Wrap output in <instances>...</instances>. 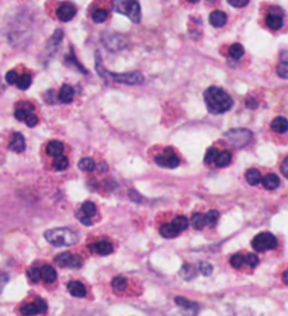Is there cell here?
I'll use <instances>...</instances> for the list:
<instances>
[{
	"label": "cell",
	"instance_id": "obj_53",
	"mask_svg": "<svg viewBox=\"0 0 288 316\" xmlns=\"http://www.w3.org/2000/svg\"><path fill=\"white\" fill-rule=\"evenodd\" d=\"M208 1H215V0H208Z\"/></svg>",
	"mask_w": 288,
	"mask_h": 316
},
{
	"label": "cell",
	"instance_id": "obj_19",
	"mask_svg": "<svg viewBox=\"0 0 288 316\" xmlns=\"http://www.w3.org/2000/svg\"><path fill=\"white\" fill-rule=\"evenodd\" d=\"M73 96H75V90H73L72 86L63 85L62 87H60L59 94H58V98H59L60 103H63V104H69V103H72Z\"/></svg>",
	"mask_w": 288,
	"mask_h": 316
},
{
	"label": "cell",
	"instance_id": "obj_28",
	"mask_svg": "<svg viewBox=\"0 0 288 316\" xmlns=\"http://www.w3.org/2000/svg\"><path fill=\"white\" fill-rule=\"evenodd\" d=\"M230 159H232V156H230V153H229L228 150L219 152L215 159V165L218 167H227L229 163H230Z\"/></svg>",
	"mask_w": 288,
	"mask_h": 316
},
{
	"label": "cell",
	"instance_id": "obj_50",
	"mask_svg": "<svg viewBox=\"0 0 288 316\" xmlns=\"http://www.w3.org/2000/svg\"><path fill=\"white\" fill-rule=\"evenodd\" d=\"M7 280H9V277H7L6 274H1V276H0V284H1V285H4V284L7 282Z\"/></svg>",
	"mask_w": 288,
	"mask_h": 316
},
{
	"label": "cell",
	"instance_id": "obj_13",
	"mask_svg": "<svg viewBox=\"0 0 288 316\" xmlns=\"http://www.w3.org/2000/svg\"><path fill=\"white\" fill-rule=\"evenodd\" d=\"M76 14V7L73 6L72 3H62L58 10H57V16L60 21L66 23V21H71Z\"/></svg>",
	"mask_w": 288,
	"mask_h": 316
},
{
	"label": "cell",
	"instance_id": "obj_12",
	"mask_svg": "<svg viewBox=\"0 0 288 316\" xmlns=\"http://www.w3.org/2000/svg\"><path fill=\"white\" fill-rule=\"evenodd\" d=\"M44 312H47V302L41 298H37L34 302L24 304L20 308L21 315H38V314H44Z\"/></svg>",
	"mask_w": 288,
	"mask_h": 316
},
{
	"label": "cell",
	"instance_id": "obj_16",
	"mask_svg": "<svg viewBox=\"0 0 288 316\" xmlns=\"http://www.w3.org/2000/svg\"><path fill=\"white\" fill-rule=\"evenodd\" d=\"M66 287H68V291H69V294L72 297H76V298H83V297H86V292H87L86 291V287L80 281H69Z\"/></svg>",
	"mask_w": 288,
	"mask_h": 316
},
{
	"label": "cell",
	"instance_id": "obj_10",
	"mask_svg": "<svg viewBox=\"0 0 288 316\" xmlns=\"http://www.w3.org/2000/svg\"><path fill=\"white\" fill-rule=\"evenodd\" d=\"M55 263L59 266V267H71V268H79L82 267V259L79 256L71 255L69 252H63L59 255L55 256Z\"/></svg>",
	"mask_w": 288,
	"mask_h": 316
},
{
	"label": "cell",
	"instance_id": "obj_34",
	"mask_svg": "<svg viewBox=\"0 0 288 316\" xmlns=\"http://www.w3.org/2000/svg\"><path fill=\"white\" fill-rule=\"evenodd\" d=\"M228 52L229 56H230L232 59H240V58L243 56V54H245V49H243V47H242L240 44H233V45H230Z\"/></svg>",
	"mask_w": 288,
	"mask_h": 316
},
{
	"label": "cell",
	"instance_id": "obj_48",
	"mask_svg": "<svg viewBox=\"0 0 288 316\" xmlns=\"http://www.w3.org/2000/svg\"><path fill=\"white\" fill-rule=\"evenodd\" d=\"M281 173L288 179V156L284 159V162L281 163Z\"/></svg>",
	"mask_w": 288,
	"mask_h": 316
},
{
	"label": "cell",
	"instance_id": "obj_46",
	"mask_svg": "<svg viewBox=\"0 0 288 316\" xmlns=\"http://www.w3.org/2000/svg\"><path fill=\"white\" fill-rule=\"evenodd\" d=\"M17 80H19V74H17L16 71H9V72L6 73V82L9 85H16Z\"/></svg>",
	"mask_w": 288,
	"mask_h": 316
},
{
	"label": "cell",
	"instance_id": "obj_41",
	"mask_svg": "<svg viewBox=\"0 0 288 316\" xmlns=\"http://www.w3.org/2000/svg\"><path fill=\"white\" fill-rule=\"evenodd\" d=\"M218 218H219L218 211H210V212L205 214V219H207V225L208 226H215V223L218 222Z\"/></svg>",
	"mask_w": 288,
	"mask_h": 316
},
{
	"label": "cell",
	"instance_id": "obj_31",
	"mask_svg": "<svg viewBox=\"0 0 288 316\" xmlns=\"http://www.w3.org/2000/svg\"><path fill=\"white\" fill-rule=\"evenodd\" d=\"M31 83H33V77H31V74H30V73H24V74L19 76V80H17L16 85L19 86L20 90H27V89L31 86Z\"/></svg>",
	"mask_w": 288,
	"mask_h": 316
},
{
	"label": "cell",
	"instance_id": "obj_17",
	"mask_svg": "<svg viewBox=\"0 0 288 316\" xmlns=\"http://www.w3.org/2000/svg\"><path fill=\"white\" fill-rule=\"evenodd\" d=\"M89 250L100 256H108L113 252V244L110 243V242L103 241V242H98V243L90 244V246H89Z\"/></svg>",
	"mask_w": 288,
	"mask_h": 316
},
{
	"label": "cell",
	"instance_id": "obj_6",
	"mask_svg": "<svg viewBox=\"0 0 288 316\" xmlns=\"http://www.w3.org/2000/svg\"><path fill=\"white\" fill-rule=\"evenodd\" d=\"M252 247L256 252L273 250V249L277 247V238L273 233H269V232L259 233L257 236H254V239L252 241Z\"/></svg>",
	"mask_w": 288,
	"mask_h": 316
},
{
	"label": "cell",
	"instance_id": "obj_14",
	"mask_svg": "<svg viewBox=\"0 0 288 316\" xmlns=\"http://www.w3.org/2000/svg\"><path fill=\"white\" fill-rule=\"evenodd\" d=\"M9 149L13 150V152H16V153H21V152H24L25 150L24 136L20 134V132L13 134L12 139H10V142H9Z\"/></svg>",
	"mask_w": 288,
	"mask_h": 316
},
{
	"label": "cell",
	"instance_id": "obj_25",
	"mask_svg": "<svg viewBox=\"0 0 288 316\" xmlns=\"http://www.w3.org/2000/svg\"><path fill=\"white\" fill-rule=\"evenodd\" d=\"M192 225L194 229H197V231H201V229H204L205 226H207V219H205V214H200V212H197V214H194L192 217Z\"/></svg>",
	"mask_w": 288,
	"mask_h": 316
},
{
	"label": "cell",
	"instance_id": "obj_35",
	"mask_svg": "<svg viewBox=\"0 0 288 316\" xmlns=\"http://www.w3.org/2000/svg\"><path fill=\"white\" fill-rule=\"evenodd\" d=\"M111 287H113V290L115 292L124 291L127 288V280L124 277L118 276V277H115L114 280L111 281Z\"/></svg>",
	"mask_w": 288,
	"mask_h": 316
},
{
	"label": "cell",
	"instance_id": "obj_20",
	"mask_svg": "<svg viewBox=\"0 0 288 316\" xmlns=\"http://www.w3.org/2000/svg\"><path fill=\"white\" fill-rule=\"evenodd\" d=\"M270 127L277 134H286L288 131V120L284 117H277L271 121Z\"/></svg>",
	"mask_w": 288,
	"mask_h": 316
},
{
	"label": "cell",
	"instance_id": "obj_32",
	"mask_svg": "<svg viewBox=\"0 0 288 316\" xmlns=\"http://www.w3.org/2000/svg\"><path fill=\"white\" fill-rule=\"evenodd\" d=\"M68 166H69V160L68 158L65 156V155H60V156H57L55 160H54V169L58 171L62 170H66L68 169Z\"/></svg>",
	"mask_w": 288,
	"mask_h": 316
},
{
	"label": "cell",
	"instance_id": "obj_44",
	"mask_svg": "<svg viewBox=\"0 0 288 316\" xmlns=\"http://www.w3.org/2000/svg\"><path fill=\"white\" fill-rule=\"evenodd\" d=\"M62 37H63V31H62V30H57V31L54 33L52 38L49 39L48 47H55V48H57V45L60 42Z\"/></svg>",
	"mask_w": 288,
	"mask_h": 316
},
{
	"label": "cell",
	"instance_id": "obj_21",
	"mask_svg": "<svg viewBox=\"0 0 288 316\" xmlns=\"http://www.w3.org/2000/svg\"><path fill=\"white\" fill-rule=\"evenodd\" d=\"M63 149H65V146H63L62 142H59V141H51V142H48L45 150H47V155L52 156V158H57V156H60L63 153Z\"/></svg>",
	"mask_w": 288,
	"mask_h": 316
},
{
	"label": "cell",
	"instance_id": "obj_24",
	"mask_svg": "<svg viewBox=\"0 0 288 316\" xmlns=\"http://www.w3.org/2000/svg\"><path fill=\"white\" fill-rule=\"evenodd\" d=\"M245 177H246V182L249 183L250 186H257V184H260L262 183V174H260V171L257 170V169H249V170L246 171V174H245Z\"/></svg>",
	"mask_w": 288,
	"mask_h": 316
},
{
	"label": "cell",
	"instance_id": "obj_23",
	"mask_svg": "<svg viewBox=\"0 0 288 316\" xmlns=\"http://www.w3.org/2000/svg\"><path fill=\"white\" fill-rule=\"evenodd\" d=\"M41 279L48 282V284H52L57 281V271L55 268L51 267V266H42L41 267Z\"/></svg>",
	"mask_w": 288,
	"mask_h": 316
},
{
	"label": "cell",
	"instance_id": "obj_2",
	"mask_svg": "<svg viewBox=\"0 0 288 316\" xmlns=\"http://www.w3.org/2000/svg\"><path fill=\"white\" fill-rule=\"evenodd\" d=\"M96 71L98 73V76L104 80H113V82H117V83H124V85L130 86H136L142 85L145 80L144 74L139 72H128V73H111L104 69L103 66V61L98 55V52H96Z\"/></svg>",
	"mask_w": 288,
	"mask_h": 316
},
{
	"label": "cell",
	"instance_id": "obj_1",
	"mask_svg": "<svg viewBox=\"0 0 288 316\" xmlns=\"http://www.w3.org/2000/svg\"><path fill=\"white\" fill-rule=\"evenodd\" d=\"M205 106L211 114H224L232 109V97L219 87H208L204 93Z\"/></svg>",
	"mask_w": 288,
	"mask_h": 316
},
{
	"label": "cell",
	"instance_id": "obj_5",
	"mask_svg": "<svg viewBox=\"0 0 288 316\" xmlns=\"http://www.w3.org/2000/svg\"><path fill=\"white\" fill-rule=\"evenodd\" d=\"M224 138L228 141V144L233 148H243L252 141V132L245 128H236V130H229L225 132Z\"/></svg>",
	"mask_w": 288,
	"mask_h": 316
},
{
	"label": "cell",
	"instance_id": "obj_4",
	"mask_svg": "<svg viewBox=\"0 0 288 316\" xmlns=\"http://www.w3.org/2000/svg\"><path fill=\"white\" fill-rule=\"evenodd\" d=\"M113 10L118 14L127 16L132 23L141 21V6L138 0H111Z\"/></svg>",
	"mask_w": 288,
	"mask_h": 316
},
{
	"label": "cell",
	"instance_id": "obj_51",
	"mask_svg": "<svg viewBox=\"0 0 288 316\" xmlns=\"http://www.w3.org/2000/svg\"><path fill=\"white\" fill-rule=\"evenodd\" d=\"M283 281H284L286 285H288V270H286L284 274H283Z\"/></svg>",
	"mask_w": 288,
	"mask_h": 316
},
{
	"label": "cell",
	"instance_id": "obj_33",
	"mask_svg": "<svg viewBox=\"0 0 288 316\" xmlns=\"http://www.w3.org/2000/svg\"><path fill=\"white\" fill-rule=\"evenodd\" d=\"M108 19V12L106 9H96L92 12V20L95 23H104Z\"/></svg>",
	"mask_w": 288,
	"mask_h": 316
},
{
	"label": "cell",
	"instance_id": "obj_3",
	"mask_svg": "<svg viewBox=\"0 0 288 316\" xmlns=\"http://www.w3.org/2000/svg\"><path fill=\"white\" fill-rule=\"evenodd\" d=\"M44 238L48 243L54 244V246H72V244L77 243V241H79L77 233L69 228L48 229L44 233Z\"/></svg>",
	"mask_w": 288,
	"mask_h": 316
},
{
	"label": "cell",
	"instance_id": "obj_29",
	"mask_svg": "<svg viewBox=\"0 0 288 316\" xmlns=\"http://www.w3.org/2000/svg\"><path fill=\"white\" fill-rule=\"evenodd\" d=\"M172 225L174 226V229L177 232H183L189 228L190 222H189V219L186 218V217H181L180 215V217H176V218L172 221Z\"/></svg>",
	"mask_w": 288,
	"mask_h": 316
},
{
	"label": "cell",
	"instance_id": "obj_43",
	"mask_svg": "<svg viewBox=\"0 0 288 316\" xmlns=\"http://www.w3.org/2000/svg\"><path fill=\"white\" fill-rule=\"evenodd\" d=\"M245 264V256L233 255L230 257V266L235 268H240Z\"/></svg>",
	"mask_w": 288,
	"mask_h": 316
},
{
	"label": "cell",
	"instance_id": "obj_42",
	"mask_svg": "<svg viewBox=\"0 0 288 316\" xmlns=\"http://www.w3.org/2000/svg\"><path fill=\"white\" fill-rule=\"evenodd\" d=\"M198 271L205 276V277H208V276H211L212 274V271H214V267L210 264V263H207V261H201L200 264H198Z\"/></svg>",
	"mask_w": 288,
	"mask_h": 316
},
{
	"label": "cell",
	"instance_id": "obj_8",
	"mask_svg": "<svg viewBox=\"0 0 288 316\" xmlns=\"http://www.w3.org/2000/svg\"><path fill=\"white\" fill-rule=\"evenodd\" d=\"M284 24V13L280 7H270L269 9V13L266 16V25L273 30V31H277L280 30L281 27Z\"/></svg>",
	"mask_w": 288,
	"mask_h": 316
},
{
	"label": "cell",
	"instance_id": "obj_40",
	"mask_svg": "<svg viewBox=\"0 0 288 316\" xmlns=\"http://www.w3.org/2000/svg\"><path fill=\"white\" fill-rule=\"evenodd\" d=\"M216 156H218V150H216V148H210V149L207 150V153H205V158H204L205 165H211L212 162L215 163Z\"/></svg>",
	"mask_w": 288,
	"mask_h": 316
},
{
	"label": "cell",
	"instance_id": "obj_47",
	"mask_svg": "<svg viewBox=\"0 0 288 316\" xmlns=\"http://www.w3.org/2000/svg\"><path fill=\"white\" fill-rule=\"evenodd\" d=\"M228 3L232 6V7H245L248 3H249V0H228Z\"/></svg>",
	"mask_w": 288,
	"mask_h": 316
},
{
	"label": "cell",
	"instance_id": "obj_38",
	"mask_svg": "<svg viewBox=\"0 0 288 316\" xmlns=\"http://www.w3.org/2000/svg\"><path fill=\"white\" fill-rule=\"evenodd\" d=\"M82 211L86 212L89 217H95L97 214V207L95 203H92V201H86L83 203V205H82Z\"/></svg>",
	"mask_w": 288,
	"mask_h": 316
},
{
	"label": "cell",
	"instance_id": "obj_22",
	"mask_svg": "<svg viewBox=\"0 0 288 316\" xmlns=\"http://www.w3.org/2000/svg\"><path fill=\"white\" fill-rule=\"evenodd\" d=\"M262 184H263L266 190H276L277 187L280 186V179H278V176L270 173V174L264 176L262 179Z\"/></svg>",
	"mask_w": 288,
	"mask_h": 316
},
{
	"label": "cell",
	"instance_id": "obj_9",
	"mask_svg": "<svg viewBox=\"0 0 288 316\" xmlns=\"http://www.w3.org/2000/svg\"><path fill=\"white\" fill-rule=\"evenodd\" d=\"M101 42L104 44V47L108 51H120V49L125 48L127 47V38L125 37L120 36V34H110L106 33L104 36L101 37Z\"/></svg>",
	"mask_w": 288,
	"mask_h": 316
},
{
	"label": "cell",
	"instance_id": "obj_30",
	"mask_svg": "<svg viewBox=\"0 0 288 316\" xmlns=\"http://www.w3.org/2000/svg\"><path fill=\"white\" fill-rule=\"evenodd\" d=\"M77 166H79L80 170L83 171H92L96 169V163H95V160L92 158H82L79 160Z\"/></svg>",
	"mask_w": 288,
	"mask_h": 316
},
{
	"label": "cell",
	"instance_id": "obj_18",
	"mask_svg": "<svg viewBox=\"0 0 288 316\" xmlns=\"http://www.w3.org/2000/svg\"><path fill=\"white\" fill-rule=\"evenodd\" d=\"M227 20H228L227 14L224 12H221V10H214V12L210 14V23H211V25L216 27V28L224 27V25L227 24Z\"/></svg>",
	"mask_w": 288,
	"mask_h": 316
},
{
	"label": "cell",
	"instance_id": "obj_39",
	"mask_svg": "<svg viewBox=\"0 0 288 316\" xmlns=\"http://www.w3.org/2000/svg\"><path fill=\"white\" fill-rule=\"evenodd\" d=\"M76 218H77V221H80L83 225H86V226H92L93 225V222H92V217H89L86 212H83L82 211V208L79 209V211H76Z\"/></svg>",
	"mask_w": 288,
	"mask_h": 316
},
{
	"label": "cell",
	"instance_id": "obj_15",
	"mask_svg": "<svg viewBox=\"0 0 288 316\" xmlns=\"http://www.w3.org/2000/svg\"><path fill=\"white\" fill-rule=\"evenodd\" d=\"M276 72L281 79H288V51H283L280 54V61L277 65Z\"/></svg>",
	"mask_w": 288,
	"mask_h": 316
},
{
	"label": "cell",
	"instance_id": "obj_26",
	"mask_svg": "<svg viewBox=\"0 0 288 316\" xmlns=\"http://www.w3.org/2000/svg\"><path fill=\"white\" fill-rule=\"evenodd\" d=\"M174 301H176V304L179 305V306L184 308V309H187V311H192V312H194V314H197L198 309H200L198 304L192 302V301H187V299H184V298H181V297H177Z\"/></svg>",
	"mask_w": 288,
	"mask_h": 316
},
{
	"label": "cell",
	"instance_id": "obj_45",
	"mask_svg": "<svg viewBox=\"0 0 288 316\" xmlns=\"http://www.w3.org/2000/svg\"><path fill=\"white\" fill-rule=\"evenodd\" d=\"M245 263L249 267H256L259 264V257H257V255H254V253H249V255H246V257H245Z\"/></svg>",
	"mask_w": 288,
	"mask_h": 316
},
{
	"label": "cell",
	"instance_id": "obj_52",
	"mask_svg": "<svg viewBox=\"0 0 288 316\" xmlns=\"http://www.w3.org/2000/svg\"><path fill=\"white\" fill-rule=\"evenodd\" d=\"M190 1H192V3H197L198 0H190Z\"/></svg>",
	"mask_w": 288,
	"mask_h": 316
},
{
	"label": "cell",
	"instance_id": "obj_11",
	"mask_svg": "<svg viewBox=\"0 0 288 316\" xmlns=\"http://www.w3.org/2000/svg\"><path fill=\"white\" fill-rule=\"evenodd\" d=\"M155 163H156L157 166H162V167H168V169H174V167H177L179 166V163H180V159L179 156L169 148L165 150V153L163 155H159L155 158Z\"/></svg>",
	"mask_w": 288,
	"mask_h": 316
},
{
	"label": "cell",
	"instance_id": "obj_36",
	"mask_svg": "<svg viewBox=\"0 0 288 316\" xmlns=\"http://www.w3.org/2000/svg\"><path fill=\"white\" fill-rule=\"evenodd\" d=\"M27 277H28V280L31 281V282L37 284L38 281L42 280V279H41V268L30 267L27 270Z\"/></svg>",
	"mask_w": 288,
	"mask_h": 316
},
{
	"label": "cell",
	"instance_id": "obj_49",
	"mask_svg": "<svg viewBox=\"0 0 288 316\" xmlns=\"http://www.w3.org/2000/svg\"><path fill=\"white\" fill-rule=\"evenodd\" d=\"M259 106V103L254 100V98H248L246 100V107H249V109H256Z\"/></svg>",
	"mask_w": 288,
	"mask_h": 316
},
{
	"label": "cell",
	"instance_id": "obj_7",
	"mask_svg": "<svg viewBox=\"0 0 288 316\" xmlns=\"http://www.w3.org/2000/svg\"><path fill=\"white\" fill-rule=\"evenodd\" d=\"M34 107L31 104H23V106H19L16 111H14V117L19 120V121L25 122L30 128L36 127L38 124V117L34 114Z\"/></svg>",
	"mask_w": 288,
	"mask_h": 316
},
{
	"label": "cell",
	"instance_id": "obj_27",
	"mask_svg": "<svg viewBox=\"0 0 288 316\" xmlns=\"http://www.w3.org/2000/svg\"><path fill=\"white\" fill-rule=\"evenodd\" d=\"M160 235L163 236V238H168V239H173V238H176L177 236V233L179 232L174 229V226L172 225V223H163L162 226H160Z\"/></svg>",
	"mask_w": 288,
	"mask_h": 316
},
{
	"label": "cell",
	"instance_id": "obj_37",
	"mask_svg": "<svg viewBox=\"0 0 288 316\" xmlns=\"http://www.w3.org/2000/svg\"><path fill=\"white\" fill-rule=\"evenodd\" d=\"M180 276L184 279V280H190V279H194L195 277V271H194V267L190 266V264H184L180 270Z\"/></svg>",
	"mask_w": 288,
	"mask_h": 316
}]
</instances>
